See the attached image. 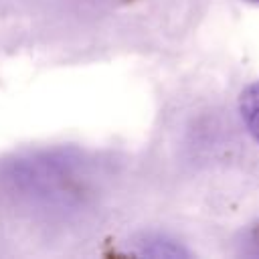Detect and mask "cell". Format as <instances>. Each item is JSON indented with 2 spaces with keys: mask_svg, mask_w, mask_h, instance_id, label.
Returning a JSON list of instances; mask_svg holds the SVG:
<instances>
[{
  "mask_svg": "<svg viewBox=\"0 0 259 259\" xmlns=\"http://www.w3.org/2000/svg\"><path fill=\"white\" fill-rule=\"evenodd\" d=\"M247 2H251V4H259V0H247Z\"/></svg>",
  "mask_w": 259,
  "mask_h": 259,
  "instance_id": "7a4b0ae2",
  "label": "cell"
},
{
  "mask_svg": "<svg viewBox=\"0 0 259 259\" xmlns=\"http://www.w3.org/2000/svg\"><path fill=\"white\" fill-rule=\"evenodd\" d=\"M239 113L247 127V132L253 136L255 142H259V81L247 85L239 95Z\"/></svg>",
  "mask_w": 259,
  "mask_h": 259,
  "instance_id": "6da1fadb",
  "label": "cell"
}]
</instances>
